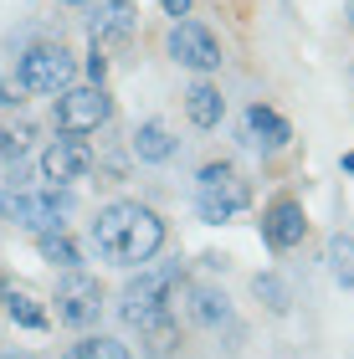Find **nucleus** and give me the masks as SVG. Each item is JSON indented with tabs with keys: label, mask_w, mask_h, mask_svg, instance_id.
<instances>
[{
	"label": "nucleus",
	"mask_w": 354,
	"mask_h": 359,
	"mask_svg": "<svg viewBox=\"0 0 354 359\" xmlns=\"http://www.w3.org/2000/svg\"><path fill=\"white\" fill-rule=\"evenodd\" d=\"M93 247H98L108 262H123V267H139L165 247V221L154 216L149 205L139 201H114L98 210L93 221Z\"/></svg>",
	"instance_id": "obj_1"
},
{
	"label": "nucleus",
	"mask_w": 354,
	"mask_h": 359,
	"mask_svg": "<svg viewBox=\"0 0 354 359\" xmlns=\"http://www.w3.org/2000/svg\"><path fill=\"white\" fill-rule=\"evenodd\" d=\"M180 287H185V283H180V267H149V272H139L134 283L123 287V298H118L123 323H128V329H144V323L175 313Z\"/></svg>",
	"instance_id": "obj_2"
},
{
	"label": "nucleus",
	"mask_w": 354,
	"mask_h": 359,
	"mask_svg": "<svg viewBox=\"0 0 354 359\" xmlns=\"http://www.w3.org/2000/svg\"><path fill=\"white\" fill-rule=\"evenodd\" d=\"M0 216L26 226V231H67V216H72V195L62 185H46V190H15V195H0Z\"/></svg>",
	"instance_id": "obj_3"
},
{
	"label": "nucleus",
	"mask_w": 354,
	"mask_h": 359,
	"mask_svg": "<svg viewBox=\"0 0 354 359\" xmlns=\"http://www.w3.org/2000/svg\"><path fill=\"white\" fill-rule=\"evenodd\" d=\"M247 205H252V190H247V180L236 175V165L221 159V165H205L196 175V210H200V221L221 226V221L241 216Z\"/></svg>",
	"instance_id": "obj_4"
},
{
	"label": "nucleus",
	"mask_w": 354,
	"mask_h": 359,
	"mask_svg": "<svg viewBox=\"0 0 354 359\" xmlns=\"http://www.w3.org/2000/svg\"><path fill=\"white\" fill-rule=\"evenodd\" d=\"M72 77H77L72 52H67L62 41H41V46H31V52L21 57V67H15V88L52 97V93H67Z\"/></svg>",
	"instance_id": "obj_5"
},
{
	"label": "nucleus",
	"mask_w": 354,
	"mask_h": 359,
	"mask_svg": "<svg viewBox=\"0 0 354 359\" xmlns=\"http://www.w3.org/2000/svg\"><path fill=\"white\" fill-rule=\"evenodd\" d=\"M57 134H67V139H83V134H98V128L114 118V97H108L98 83H88V88H67V93H57Z\"/></svg>",
	"instance_id": "obj_6"
},
{
	"label": "nucleus",
	"mask_w": 354,
	"mask_h": 359,
	"mask_svg": "<svg viewBox=\"0 0 354 359\" xmlns=\"http://www.w3.org/2000/svg\"><path fill=\"white\" fill-rule=\"evenodd\" d=\"M98 308H103V283H98V277H88L83 267H72L57 283V323H67V329H88V323L98 318Z\"/></svg>",
	"instance_id": "obj_7"
},
{
	"label": "nucleus",
	"mask_w": 354,
	"mask_h": 359,
	"mask_svg": "<svg viewBox=\"0 0 354 359\" xmlns=\"http://www.w3.org/2000/svg\"><path fill=\"white\" fill-rule=\"evenodd\" d=\"M170 57L180 62V67H190V72H216L221 67V41L205 26H196V21H175V31H170Z\"/></svg>",
	"instance_id": "obj_8"
},
{
	"label": "nucleus",
	"mask_w": 354,
	"mask_h": 359,
	"mask_svg": "<svg viewBox=\"0 0 354 359\" xmlns=\"http://www.w3.org/2000/svg\"><path fill=\"white\" fill-rule=\"evenodd\" d=\"M88 170H93V149H88L83 139H52L41 149V180H46V185L67 190L72 180H83Z\"/></svg>",
	"instance_id": "obj_9"
},
{
	"label": "nucleus",
	"mask_w": 354,
	"mask_h": 359,
	"mask_svg": "<svg viewBox=\"0 0 354 359\" xmlns=\"http://www.w3.org/2000/svg\"><path fill=\"white\" fill-rule=\"evenodd\" d=\"M262 236H267V247H278V252H293L303 236H308V216H303V205L298 201H278L262 216Z\"/></svg>",
	"instance_id": "obj_10"
},
{
	"label": "nucleus",
	"mask_w": 354,
	"mask_h": 359,
	"mask_svg": "<svg viewBox=\"0 0 354 359\" xmlns=\"http://www.w3.org/2000/svg\"><path fill=\"white\" fill-rule=\"evenodd\" d=\"M287 139H293V128H287L282 113H272L262 103L247 108V144H257V149H282Z\"/></svg>",
	"instance_id": "obj_11"
},
{
	"label": "nucleus",
	"mask_w": 354,
	"mask_h": 359,
	"mask_svg": "<svg viewBox=\"0 0 354 359\" xmlns=\"http://www.w3.org/2000/svg\"><path fill=\"white\" fill-rule=\"evenodd\" d=\"M185 118L196 123V128H216L221 118H226V97H221V88L196 83V88L185 93Z\"/></svg>",
	"instance_id": "obj_12"
},
{
	"label": "nucleus",
	"mask_w": 354,
	"mask_h": 359,
	"mask_svg": "<svg viewBox=\"0 0 354 359\" xmlns=\"http://www.w3.org/2000/svg\"><path fill=\"white\" fill-rule=\"evenodd\" d=\"M175 149H180V139L170 134L165 123H139V134H134V154L144 159V165H165V159H175Z\"/></svg>",
	"instance_id": "obj_13"
},
{
	"label": "nucleus",
	"mask_w": 354,
	"mask_h": 359,
	"mask_svg": "<svg viewBox=\"0 0 354 359\" xmlns=\"http://www.w3.org/2000/svg\"><path fill=\"white\" fill-rule=\"evenodd\" d=\"M128 31H134V6L128 0L98 6V15H93V46H103L108 36H128Z\"/></svg>",
	"instance_id": "obj_14"
},
{
	"label": "nucleus",
	"mask_w": 354,
	"mask_h": 359,
	"mask_svg": "<svg viewBox=\"0 0 354 359\" xmlns=\"http://www.w3.org/2000/svg\"><path fill=\"white\" fill-rule=\"evenodd\" d=\"M139 339H144V354H149V359H170L175 344H180V323H175V313H165V318L144 323Z\"/></svg>",
	"instance_id": "obj_15"
},
{
	"label": "nucleus",
	"mask_w": 354,
	"mask_h": 359,
	"mask_svg": "<svg viewBox=\"0 0 354 359\" xmlns=\"http://www.w3.org/2000/svg\"><path fill=\"white\" fill-rule=\"evenodd\" d=\"M324 262H329V277L339 283L344 292H354V236H329V247H324Z\"/></svg>",
	"instance_id": "obj_16"
},
{
	"label": "nucleus",
	"mask_w": 354,
	"mask_h": 359,
	"mask_svg": "<svg viewBox=\"0 0 354 359\" xmlns=\"http://www.w3.org/2000/svg\"><path fill=\"white\" fill-rule=\"evenodd\" d=\"M36 252H41V262H52L62 272H72V267H83V252H77V241L67 231H46L36 236Z\"/></svg>",
	"instance_id": "obj_17"
},
{
	"label": "nucleus",
	"mask_w": 354,
	"mask_h": 359,
	"mask_svg": "<svg viewBox=\"0 0 354 359\" xmlns=\"http://www.w3.org/2000/svg\"><path fill=\"white\" fill-rule=\"evenodd\" d=\"M190 298H196V308H190V313H196V323H205V329H216V323H226V318H231L226 292H216V287H196Z\"/></svg>",
	"instance_id": "obj_18"
},
{
	"label": "nucleus",
	"mask_w": 354,
	"mask_h": 359,
	"mask_svg": "<svg viewBox=\"0 0 354 359\" xmlns=\"http://www.w3.org/2000/svg\"><path fill=\"white\" fill-rule=\"evenodd\" d=\"M67 359H128V349L118 344V339H108V334H88V339L72 344Z\"/></svg>",
	"instance_id": "obj_19"
},
{
	"label": "nucleus",
	"mask_w": 354,
	"mask_h": 359,
	"mask_svg": "<svg viewBox=\"0 0 354 359\" xmlns=\"http://www.w3.org/2000/svg\"><path fill=\"white\" fill-rule=\"evenodd\" d=\"M6 313H11V323H21V329H31V334L46 329V313L26 298V292H6Z\"/></svg>",
	"instance_id": "obj_20"
},
{
	"label": "nucleus",
	"mask_w": 354,
	"mask_h": 359,
	"mask_svg": "<svg viewBox=\"0 0 354 359\" xmlns=\"http://www.w3.org/2000/svg\"><path fill=\"white\" fill-rule=\"evenodd\" d=\"M252 292H257V298H262V303L272 308V313H287V303H293V298H287V283H282L278 272H262V277L252 283Z\"/></svg>",
	"instance_id": "obj_21"
},
{
	"label": "nucleus",
	"mask_w": 354,
	"mask_h": 359,
	"mask_svg": "<svg viewBox=\"0 0 354 359\" xmlns=\"http://www.w3.org/2000/svg\"><path fill=\"white\" fill-rule=\"evenodd\" d=\"M88 77L103 88V77H108V57H103V46H93V52H88Z\"/></svg>",
	"instance_id": "obj_22"
},
{
	"label": "nucleus",
	"mask_w": 354,
	"mask_h": 359,
	"mask_svg": "<svg viewBox=\"0 0 354 359\" xmlns=\"http://www.w3.org/2000/svg\"><path fill=\"white\" fill-rule=\"evenodd\" d=\"M11 154H21V134H6V128H0V159H11Z\"/></svg>",
	"instance_id": "obj_23"
},
{
	"label": "nucleus",
	"mask_w": 354,
	"mask_h": 359,
	"mask_svg": "<svg viewBox=\"0 0 354 359\" xmlns=\"http://www.w3.org/2000/svg\"><path fill=\"white\" fill-rule=\"evenodd\" d=\"M159 6H165V15H175V21H185V15H190V0H159Z\"/></svg>",
	"instance_id": "obj_24"
},
{
	"label": "nucleus",
	"mask_w": 354,
	"mask_h": 359,
	"mask_svg": "<svg viewBox=\"0 0 354 359\" xmlns=\"http://www.w3.org/2000/svg\"><path fill=\"white\" fill-rule=\"evenodd\" d=\"M344 170H349V175H354V154H344Z\"/></svg>",
	"instance_id": "obj_25"
},
{
	"label": "nucleus",
	"mask_w": 354,
	"mask_h": 359,
	"mask_svg": "<svg viewBox=\"0 0 354 359\" xmlns=\"http://www.w3.org/2000/svg\"><path fill=\"white\" fill-rule=\"evenodd\" d=\"M62 6H88V0H62Z\"/></svg>",
	"instance_id": "obj_26"
},
{
	"label": "nucleus",
	"mask_w": 354,
	"mask_h": 359,
	"mask_svg": "<svg viewBox=\"0 0 354 359\" xmlns=\"http://www.w3.org/2000/svg\"><path fill=\"white\" fill-rule=\"evenodd\" d=\"M0 298H6V277H0Z\"/></svg>",
	"instance_id": "obj_27"
},
{
	"label": "nucleus",
	"mask_w": 354,
	"mask_h": 359,
	"mask_svg": "<svg viewBox=\"0 0 354 359\" xmlns=\"http://www.w3.org/2000/svg\"><path fill=\"white\" fill-rule=\"evenodd\" d=\"M349 15H354V0H349Z\"/></svg>",
	"instance_id": "obj_28"
},
{
	"label": "nucleus",
	"mask_w": 354,
	"mask_h": 359,
	"mask_svg": "<svg viewBox=\"0 0 354 359\" xmlns=\"http://www.w3.org/2000/svg\"><path fill=\"white\" fill-rule=\"evenodd\" d=\"M0 359H11V354H0Z\"/></svg>",
	"instance_id": "obj_29"
}]
</instances>
